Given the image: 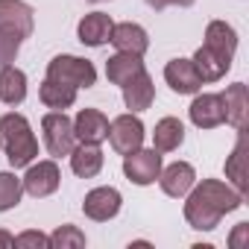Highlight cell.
<instances>
[{
	"instance_id": "6da1fadb",
	"label": "cell",
	"mask_w": 249,
	"mask_h": 249,
	"mask_svg": "<svg viewBox=\"0 0 249 249\" xmlns=\"http://www.w3.org/2000/svg\"><path fill=\"white\" fill-rule=\"evenodd\" d=\"M243 194L234 191L229 182L220 179H202L185 194V220L196 231H211L220 226V220L243 205Z\"/></svg>"
},
{
	"instance_id": "7a4b0ae2",
	"label": "cell",
	"mask_w": 249,
	"mask_h": 249,
	"mask_svg": "<svg viewBox=\"0 0 249 249\" xmlns=\"http://www.w3.org/2000/svg\"><path fill=\"white\" fill-rule=\"evenodd\" d=\"M0 144H3L12 167H27L38 156V141L33 135V126L18 111H6L0 117Z\"/></svg>"
},
{
	"instance_id": "3957f363",
	"label": "cell",
	"mask_w": 249,
	"mask_h": 249,
	"mask_svg": "<svg viewBox=\"0 0 249 249\" xmlns=\"http://www.w3.org/2000/svg\"><path fill=\"white\" fill-rule=\"evenodd\" d=\"M47 79L71 85V88L79 91V88L97 85V68L88 59H79V56H56L47 65Z\"/></svg>"
},
{
	"instance_id": "277c9868",
	"label": "cell",
	"mask_w": 249,
	"mask_h": 249,
	"mask_svg": "<svg viewBox=\"0 0 249 249\" xmlns=\"http://www.w3.org/2000/svg\"><path fill=\"white\" fill-rule=\"evenodd\" d=\"M41 132H44V147L53 159L71 156V150L76 147V135H73V120L65 111H47L41 117Z\"/></svg>"
},
{
	"instance_id": "5b68a950",
	"label": "cell",
	"mask_w": 249,
	"mask_h": 249,
	"mask_svg": "<svg viewBox=\"0 0 249 249\" xmlns=\"http://www.w3.org/2000/svg\"><path fill=\"white\" fill-rule=\"evenodd\" d=\"M108 144L117 156H126L132 150H138L144 144V123L135 111H126V114H117L111 123H108Z\"/></svg>"
},
{
	"instance_id": "8992f818",
	"label": "cell",
	"mask_w": 249,
	"mask_h": 249,
	"mask_svg": "<svg viewBox=\"0 0 249 249\" xmlns=\"http://www.w3.org/2000/svg\"><path fill=\"white\" fill-rule=\"evenodd\" d=\"M33 6L24 3V0H0V36H9V38H30L36 18H33Z\"/></svg>"
},
{
	"instance_id": "52a82bcc",
	"label": "cell",
	"mask_w": 249,
	"mask_h": 249,
	"mask_svg": "<svg viewBox=\"0 0 249 249\" xmlns=\"http://www.w3.org/2000/svg\"><path fill=\"white\" fill-rule=\"evenodd\" d=\"M159 173H161V153L159 150L138 147V150L123 156V176H126L132 185L147 188V185H153L159 179Z\"/></svg>"
},
{
	"instance_id": "ba28073f",
	"label": "cell",
	"mask_w": 249,
	"mask_h": 249,
	"mask_svg": "<svg viewBox=\"0 0 249 249\" xmlns=\"http://www.w3.org/2000/svg\"><path fill=\"white\" fill-rule=\"evenodd\" d=\"M21 185H24V191H27L30 196L44 199V196H50V194L59 191V185H62V170H59V164H56L53 159L27 164V173H24Z\"/></svg>"
},
{
	"instance_id": "9c48e42d",
	"label": "cell",
	"mask_w": 249,
	"mask_h": 249,
	"mask_svg": "<svg viewBox=\"0 0 249 249\" xmlns=\"http://www.w3.org/2000/svg\"><path fill=\"white\" fill-rule=\"evenodd\" d=\"M120 205H123L120 191H117V188H108V185L88 191L85 199H82V211H85V217L94 220V223H108V220H114V217L120 214Z\"/></svg>"
},
{
	"instance_id": "30bf717a",
	"label": "cell",
	"mask_w": 249,
	"mask_h": 249,
	"mask_svg": "<svg viewBox=\"0 0 249 249\" xmlns=\"http://www.w3.org/2000/svg\"><path fill=\"white\" fill-rule=\"evenodd\" d=\"M156 182L161 185V191H164L167 196L185 199V194L196 185V170H194V164H188V161H173V164L161 167V173H159Z\"/></svg>"
},
{
	"instance_id": "8fae6325",
	"label": "cell",
	"mask_w": 249,
	"mask_h": 249,
	"mask_svg": "<svg viewBox=\"0 0 249 249\" xmlns=\"http://www.w3.org/2000/svg\"><path fill=\"white\" fill-rule=\"evenodd\" d=\"M188 117L196 129H217L220 123H226V114H223V100L220 94H199L194 97L191 108H188Z\"/></svg>"
},
{
	"instance_id": "7c38bea8",
	"label": "cell",
	"mask_w": 249,
	"mask_h": 249,
	"mask_svg": "<svg viewBox=\"0 0 249 249\" xmlns=\"http://www.w3.org/2000/svg\"><path fill=\"white\" fill-rule=\"evenodd\" d=\"M73 135L82 144H103L108 138V117L100 108H82L73 117Z\"/></svg>"
},
{
	"instance_id": "4fadbf2b",
	"label": "cell",
	"mask_w": 249,
	"mask_h": 249,
	"mask_svg": "<svg viewBox=\"0 0 249 249\" xmlns=\"http://www.w3.org/2000/svg\"><path fill=\"white\" fill-rule=\"evenodd\" d=\"M164 82L176 91V94H196L199 88H202V79H199V73H196V68H194V62L191 59H170L167 65H164Z\"/></svg>"
},
{
	"instance_id": "5bb4252c",
	"label": "cell",
	"mask_w": 249,
	"mask_h": 249,
	"mask_svg": "<svg viewBox=\"0 0 249 249\" xmlns=\"http://www.w3.org/2000/svg\"><path fill=\"white\" fill-rule=\"evenodd\" d=\"M120 53H135V56H144L150 50V36L141 24H132V21H123V24H114L111 27V38H108Z\"/></svg>"
},
{
	"instance_id": "9a60e30c",
	"label": "cell",
	"mask_w": 249,
	"mask_h": 249,
	"mask_svg": "<svg viewBox=\"0 0 249 249\" xmlns=\"http://www.w3.org/2000/svg\"><path fill=\"white\" fill-rule=\"evenodd\" d=\"M223 100V114L226 123H231L234 129H246V120H249V91L243 82H234L226 88V94H220Z\"/></svg>"
},
{
	"instance_id": "2e32d148",
	"label": "cell",
	"mask_w": 249,
	"mask_h": 249,
	"mask_svg": "<svg viewBox=\"0 0 249 249\" xmlns=\"http://www.w3.org/2000/svg\"><path fill=\"white\" fill-rule=\"evenodd\" d=\"M111 27H114V21H111L106 12H88V15L79 21L76 36H79V41H82L85 47H103V44H108V38H111Z\"/></svg>"
},
{
	"instance_id": "e0dca14e",
	"label": "cell",
	"mask_w": 249,
	"mask_h": 249,
	"mask_svg": "<svg viewBox=\"0 0 249 249\" xmlns=\"http://www.w3.org/2000/svg\"><path fill=\"white\" fill-rule=\"evenodd\" d=\"M156 100V85H153V76L147 71H141L135 79H129L123 85V103H126L129 111H147Z\"/></svg>"
},
{
	"instance_id": "ac0fdd59",
	"label": "cell",
	"mask_w": 249,
	"mask_h": 249,
	"mask_svg": "<svg viewBox=\"0 0 249 249\" xmlns=\"http://www.w3.org/2000/svg\"><path fill=\"white\" fill-rule=\"evenodd\" d=\"M237 144L231 150V156L226 159V179L234 191H240L243 196L249 194V170H246V129H237Z\"/></svg>"
},
{
	"instance_id": "d6986e66",
	"label": "cell",
	"mask_w": 249,
	"mask_h": 249,
	"mask_svg": "<svg viewBox=\"0 0 249 249\" xmlns=\"http://www.w3.org/2000/svg\"><path fill=\"white\" fill-rule=\"evenodd\" d=\"M141 71H147L144 68V56H135V53H114L108 62H106V76H108V82L111 85H126L129 79H135Z\"/></svg>"
},
{
	"instance_id": "ffe728a7",
	"label": "cell",
	"mask_w": 249,
	"mask_h": 249,
	"mask_svg": "<svg viewBox=\"0 0 249 249\" xmlns=\"http://www.w3.org/2000/svg\"><path fill=\"white\" fill-rule=\"evenodd\" d=\"M103 150L100 144H82L71 150V170L79 176V179H94L100 170H103Z\"/></svg>"
},
{
	"instance_id": "44dd1931",
	"label": "cell",
	"mask_w": 249,
	"mask_h": 249,
	"mask_svg": "<svg viewBox=\"0 0 249 249\" xmlns=\"http://www.w3.org/2000/svg\"><path fill=\"white\" fill-rule=\"evenodd\" d=\"M194 68H196V73H199V79L202 82H220L226 73H229V68H231V59H223L220 53H214L211 47H199L196 53H194Z\"/></svg>"
},
{
	"instance_id": "7402d4cb",
	"label": "cell",
	"mask_w": 249,
	"mask_h": 249,
	"mask_svg": "<svg viewBox=\"0 0 249 249\" xmlns=\"http://www.w3.org/2000/svg\"><path fill=\"white\" fill-rule=\"evenodd\" d=\"M205 47H211L223 59H234V50H237V33H234V27L226 24V21H211L205 27Z\"/></svg>"
},
{
	"instance_id": "603a6c76",
	"label": "cell",
	"mask_w": 249,
	"mask_h": 249,
	"mask_svg": "<svg viewBox=\"0 0 249 249\" xmlns=\"http://www.w3.org/2000/svg\"><path fill=\"white\" fill-rule=\"evenodd\" d=\"M0 100L6 106H21L27 100V73L15 65L0 68Z\"/></svg>"
},
{
	"instance_id": "cb8c5ba5",
	"label": "cell",
	"mask_w": 249,
	"mask_h": 249,
	"mask_svg": "<svg viewBox=\"0 0 249 249\" xmlns=\"http://www.w3.org/2000/svg\"><path fill=\"white\" fill-rule=\"evenodd\" d=\"M185 141V126L179 117H161L156 123V132H153V150L159 153H173L179 150Z\"/></svg>"
},
{
	"instance_id": "d4e9b609",
	"label": "cell",
	"mask_w": 249,
	"mask_h": 249,
	"mask_svg": "<svg viewBox=\"0 0 249 249\" xmlns=\"http://www.w3.org/2000/svg\"><path fill=\"white\" fill-rule=\"evenodd\" d=\"M38 97H41V103H44L47 108L65 111V108H71V106L76 103V88L62 85V82H53V79L44 76V82H41V88H38Z\"/></svg>"
},
{
	"instance_id": "484cf974",
	"label": "cell",
	"mask_w": 249,
	"mask_h": 249,
	"mask_svg": "<svg viewBox=\"0 0 249 249\" xmlns=\"http://www.w3.org/2000/svg\"><path fill=\"white\" fill-rule=\"evenodd\" d=\"M21 196H24L21 179H18L15 173H9V170H0V211L15 208V205L21 202Z\"/></svg>"
},
{
	"instance_id": "4316f807",
	"label": "cell",
	"mask_w": 249,
	"mask_h": 249,
	"mask_svg": "<svg viewBox=\"0 0 249 249\" xmlns=\"http://www.w3.org/2000/svg\"><path fill=\"white\" fill-rule=\"evenodd\" d=\"M85 246V231H79L76 226L65 223L50 234V249H79Z\"/></svg>"
},
{
	"instance_id": "83f0119b",
	"label": "cell",
	"mask_w": 249,
	"mask_h": 249,
	"mask_svg": "<svg viewBox=\"0 0 249 249\" xmlns=\"http://www.w3.org/2000/svg\"><path fill=\"white\" fill-rule=\"evenodd\" d=\"M15 246L18 249H50V234H44L38 229H30V231H21L15 237Z\"/></svg>"
},
{
	"instance_id": "f1b7e54d",
	"label": "cell",
	"mask_w": 249,
	"mask_h": 249,
	"mask_svg": "<svg viewBox=\"0 0 249 249\" xmlns=\"http://www.w3.org/2000/svg\"><path fill=\"white\" fill-rule=\"evenodd\" d=\"M18 50H21V41L18 38H9V36H0V68H6L18 59Z\"/></svg>"
},
{
	"instance_id": "f546056e",
	"label": "cell",
	"mask_w": 249,
	"mask_h": 249,
	"mask_svg": "<svg viewBox=\"0 0 249 249\" xmlns=\"http://www.w3.org/2000/svg\"><path fill=\"white\" fill-rule=\"evenodd\" d=\"M246 240H249V223H237L234 231L229 234V246H231V249H243Z\"/></svg>"
},
{
	"instance_id": "4dcf8cb0",
	"label": "cell",
	"mask_w": 249,
	"mask_h": 249,
	"mask_svg": "<svg viewBox=\"0 0 249 249\" xmlns=\"http://www.w3.org/2000/svg\"><path fill=\"white\" fill-rule=\"evenodd\" d=\"M196 0H147V6L150 9H167V6H182V9H188V6H194Z\"/></svg>"
},
{
	"instance_id": "1f68e13d",
	"label": "cell",
	"mask_w": 249,
	"mask_h": 249,
	"mask_svg": "<svg viewBox=\"0 0 249 249\" xmlns=\"http://www.w3.org/2000/svg\"><path fill=\"white\" fill-rule=\"evenodd\" d=\"M0 246H6V249H9V246H15V237H12L9 231H3V229H0Z\"/></svg>"
},
{
	"instance_id": "d6a6232c",
	"label": "cell",
	"mask_w": 249,
	"mask_h": 249,
	"mask_svg": "<svg viewBox=\"0 0 249 249\" xmlns=\"http://www.w3.org/2000/svg\"><path fill=\"white\" fill-rule=\"evenodd\" d=\"M91 3H103V0H91Z\"/></svg>"
}]
</instances>
